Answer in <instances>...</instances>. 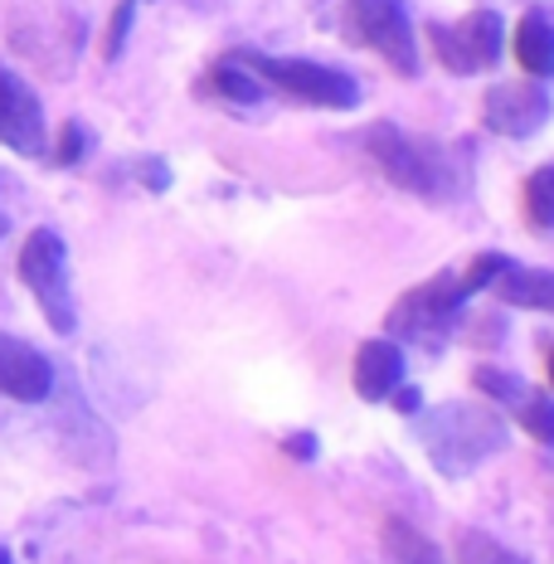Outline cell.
<instances>
[{"instance_id":"1","label":"cell","mask_w":554,"mask_h":564,"mask_svg":"<svg viewBox=\"0 0 554 564\" xmlns=\"http://www.w3.org/2000/svg\"><path fill=\"white\" fill-rule=\"evenodd\" d=\"M419 438H423V448H428L438 473L463 477L506 448V423L491 414V409L443 404V409H433V414L419 419Z\"/></svg>"},{"instance_id":"2","label":"cell","mask_w":554,"mask_h":564,"mask_svg":"<svg viewBox=\"0 0 554 564\" xmlns=\"http://www.w3.org/2000/svg\"><path fill=\"white\" fill-rule=\"evenodd\" d=\"M20 278L40 297L54 332H64V336L74 332L78 312H74V292H68V249L54 229H34L25 239V249H20Z\"/></svg>"},{"instance_id":"3","label":"cell","mask_w":554,"mask_h":564,"mask_svg":"<svg viewBox=\"0 0 554 564\" xmlns=\"http://www.w3.org/2000/svg\"><path fill=\"white\" fill-rule=\"evenodd\" d=\"M365 147L370 156L384 166V175L399 185V191H414V195H443L447 191V171H443V156L428 147V141L399 132L394 122H374L365 132Z\"/></svg>"},{"instance_id":"4","label":"cell","mask_w":554,"mask_h":564,"mask_svg":"<svg viewBox=\"0 0 554 564\" xmlns=\"http://www.w3.org/2000/svg\"><path fill=\"white\" fill-rule=\"evenodd\" d=\"M253 74H263L268 84L287 88L292 98L312 102V108H356L360 102V84L350 74H340L332 64H312V58H273V54H253L249 58Z\"/></svg>"},{"instance_id":"5","label":"cell","mask_w":554,"mask_h":564,"mask_svg":"<svg viewBox=\"0 0 554 564\" xmlns=\"http://www.w3.org/2000/svg\"><path fill=\"white\" fill-rule=\"evenodd\" d=\"M350 20H356L360 40L380 50L399 74H419V44L414 20H409V0H350Z\"/></svg>"},{"instance_id":"6","label":"cell","mask_w":554,"mask_h":564,"mask_svg":"<svg viewBox=\"0 0 554 564\" xmlns=\"http://www.w3.org/2000/svg\"><path fill=\"white\" fill-rule=\"evenodd\" d=\"M438 58L453 74H481L501 58V15L497 10H471L457 25H433Z\"/></svg>"},{"instance_id":"7","label":"cell","mask_w":554,"mask_h":564,"mask_svg":"<svg viewBox=\"0 0 554 564\" xmlns=\"http://www.w3.org/2000/svg\"><path fill=\"white\" fill-rule=\"evenodd\" d=\"M467 297H471L467 278L443 273V278L423 282V288H414V292H404V302L389 312V332L394 336H433Z\"/></svg>"},{"instance_id":"8","label":"cell","mask_w":554,"mask_h":564,"mask_svg":"<svg viewBox=\"0 0 554 564\" xmlns=\"http://www.w3.org/2000/svg\"><path fill=\"white\" fill-rule=\"evenodd\" d=\"M0 141L20 156L44 151V108L34 98V88L10 68H0Z\"/></svg>"},{"instance_id":"9","label":"cell","mask_w":554,"mask_h":564,"mask_svg":"<svg viewBox=\"0 0 554 564\" xmlns=\"http://www.w3.org/2000/svg\"><path fill=\"white\" fill-rule=\"evenodd\" d=\"M554 102L545 88L535 84H501L487 93V102H481V117H487L491 132L501 137H535L540 127L550 122Z\"/></svg>"},{"instance_id":"10","label":"cell","mask_w":554,"mask_h":564,"mask_svg":"<svg viewBox=\"0 0 554 564\" xmlns=\"http://www.w3.org/2000/svg\"><path fill=\"white\" fill-rule=\"evenodd\" d=\"M54 390V366L20 336L0 332V394L20 399V404H40Z\"/></svg>"},{"instance_id":"11","label":"cell","mask_w":554,"mask_h":564,"mask_svg":"<svg viewBox=\"0 0 554 564\" xmlns=\"http://www.w3.org/2000/svg\"><path fill=\"white\" fill-rule=\"evenodd\" d=\"M404 380V350L394 340H365L356 356V394L360 399H389Z\"/></svg>"},{"instance_id":"12","label":"cell","mask_w":554,"mask_h":564,"mask_svg":"<svg viewBox=\"0 0 554 564\" xmlns=\"http://www.w3.org/2000/svg\"><path fill=\"white\" fill-rule=\"evenodd\" d=\"M491 288H497L506 302H515V307L554 312V273H545V268H515L511 258H506V268L497 273Z\"/></svg>"},{"instance_id":"13","label":"cell","mask_w":554,"mask_h":564,"mask_svg":"<svg viewBox=\"0 0 554 564\" xmlns=\"http://www.w3.org/2000/svg\"><path fill=\"white\" fill-rule=\"evenodd\" d=\"M515 58L525 64V74L535 78H554V20L530 10L515 30Z\"/></svg>"},{"instance_id":"14","label":"cell","mask_w":554,"mask_h":564,"mask_svg":"<svg viewBox=\"0 0 554 564\" xmlns=\"http://www.w3.org/2000/svg\"><path fill=\"white\" fill-rule=\"evenodd\" d=\"M384 560L389 564H447L443 550L428 535H419L409 521H389L384 525Z\"/></svg>"},{"instance_id":"15","label":"cell","mask_w":554,"mask_h":564,"mask_svg":"<svg viewBox=\"0 0 554 564\" xmlns=\"http://www.w3.org/2000/svg\"><path fill=\"white\" fill-rule=\"evenodd\" d=\"M515 419H521V429L530 433V438H540L545 448H554V399L525 390L521 399H515Z\"/></svg>"},{"instance_id":"16","label":"cell","mask_w":554,"mask_h":564,"mask_svg":"<svg viewBox=\"0 0 554 564\" xmlns=\"http://www.w3.org/2000/svg\"><path fill=\"white\" fill-rule=\"evenodd\" d=\"M457 564H530V560L506 550L501 540H491L487 531H467L463 545H457Z\"/></svg>"},{"instance_id":"17","label":"cell","mask_w":554,"mask_h":564,"mask_svg":"<svg viewBox=\"0 0 554 564\" xmlns=\"http://www.w3.org/2000/svg\"><path fill=\"white\" fill-rule=\"evenodd\" d=\"M525 205H530V219H535L540 229H554V161L530 175V185H525Z\"/></svg>"},{"instance_id":"18","label":"cell","mask_w":554,"mask_h":564,"mask_svg":"<svg viewBox=\"0 0 554 564\" xmlns=\"http://www.w3.org/2000/svg\"><path fill=\"white\" fill-rule=\"evenodd\" d=\"M215 88L224 93V98H233V102H263V84L253 78V68H249V74H243V68H233V64L215 68Z\"/></svg>"},{"instance_id":"19","label":"cell","mask_w":554,"mask_h":564,"mask_svg":"<svg viewBox=\"0 0 554 564\" xmlns=\"http://www.w3.org/2000/svg\"><path fill=\"white\" fill-rule=\"evenodd\" d=\"M477 390L491 394V399H511V404H515V399L525 394V384L515 380L511 370H487V366H481V370H477Z\"/></svg>"},{"instance_id":"20","label":"cell","mask_w":554,"mask_h":564,"mask_svg":"<svg viewBox=\"0 0 554 564\" xmlns=\"http://www.w3.org/2000/svg\"><path fill=\"white\" fill-rule=\"evenodd\" d=\"M84 147H88V137H84V127H68V132H64V147H58V161H64V166H68V161H78V156H84Z\"/></svg>"},{"instance_id":"21","label":"cell","mask_w":554,"mask_h":564,"mask_svg":"<svg viewBox=\"0 0 554 564\" xmlns=\"http://www.w3.org/2000/svg\"><path fill=\"white\" fill-rule=\"evenodd\" d=\"M287 448H297V457H312L316 443H312V438H297V443H287Z\"/></svg>"},{"instance_id":"22","label":"cell","mask_w":554,"mask_h":564,"mask_svg":"<svg viewBox=\"0 0 554 564\" xmlns=\"http://www.w3.org/2000/svg\"><path fill=\"white\" fill-rule=\"evenodd\" d=\"M6 229H10V219H6V215H0V239H6Z\"/></svg>"},{"instance_id":"23","label":"cell","mask_w":554,"mask_h":564,"mask_svg":"<svg viewBox=\"0 0 554 564\" xmlns=\"http://www.w3.org/2000/svg\"><path fill=\"white\" fill-rule=\"evenodd\" d=\"M550 380H554V350H550Z\"/></svg>"},{"instance_id":"24","label":"cell","mask_w":554,"mask_h":564,"mask_svg":"<svg viewBox=\"0 0 554 564\" xmlns=\"http://www.w3.org/2000/svg\"><path fill=\"white\" fill-rule=\"evenodd\" d=\"M0 564H10V555H6V550H0Z\"/></svg>"}]
</instances>
